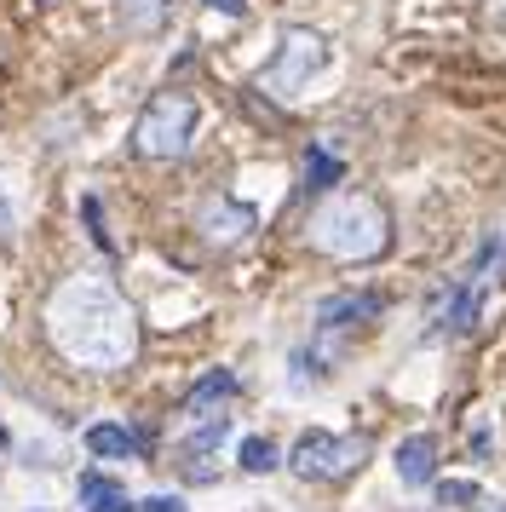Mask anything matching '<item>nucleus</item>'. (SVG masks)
Here are the masks:
<instances>
[{
	"instance_id": "obj_13",
	"label": "nucleus",
	"mask_w": 506,
	"mask_h": 512,
	"mask_svg": "<svg viewBox=\"0 0 506 512\" xmlns=\"http://www.w3.org/2000/svg\"><path fill=\"white\" fill-rule=\"evenodd\" d=\"M340 156H328V150H322V144H311V150H305V185L311 190H334L340 185Z\"/></svg>"
},
{
	"instance_id": "obj_15",
	"label": "nucleus",
	"mask_w": 506,
	"mask_h": 512,
	"mask_svg": "<svg viewBox=\"0 0 506 512\" xmlns=\"http://www.w3.org/2000/svg\"><path fill=\"white\" fill-rule=\"evenodd\" d=\"M236 461H242V472H271L276 466V443L271 438H242Z\"/></svg>"
},
{
	"instance_id": "obj_8",
	"label": "nucleus",
	"mask_w": 506,
	"mask_h": 512,
	"mask_svg": "<svg viewBox=\"0 0 506 512\" xmlns=\"http://www.w3.org/2000/svg\"><path fill=\"white\" fill-rule=\"evenodd\" d=\"M380 317V294H334V300L317 305V323L322 328H357Z\"/></svg>"
},
{
	"instance_id": "obj_11",
	"label": "nucleus",
	"mask_w": 506,
	"mask_h": 512,
	"mask_svg": "<svg viewBox=\"0 0 506 512\" xmlns=\"http://www.w3.org/2000/svg\"><path fill=\"white\" fill-rule=\"evenodd\" d=\"M225 432H230V420H225V415H202V426H196V432L184 438V461H190V466L207 461V455H213V449L225 443Z\"/></svg>"
},
{
	"instance_id": "obj_18",
	"label": "nucleus",
	"mask_w": 506,
	"mask_h": 512,
	"mask_svg": "<svg viewBox=\"0 0 506 512\" xmlns=\"http://www.w3.org/2000/svg\"><path fill=\"white\" fill-rule=\"evenodd\" d=\"M443 495V507H466V501H478V484H437Z\"/></svg>"
},
{
	"instance_id": "obj_14",
	"label": "nucleus",
	"mask_w": 506,
	"mask_h": 512,
	"mask_svg": "<svg viewBox=\"0 0 506 512\" xmlns=\"http://www.w3.org/2000/svg\"><path fill=\"white\" fill-rule=\"evenodd\" d=\"M472 323H478V282H466L455 300H449V334H466Z\"/></svg>"
},
{
	"instance_id": "obj_12",
	"label": "nucleus",
	"mask_w": 506,
	"mask_h": 512,
	"mask_svg": "<svg viewBox=\"0 0 506 512\" xmlns=\"http://www.w3.org/2000/svg\"><path fill=\"white\" fill-rule=\"evenodd\" d=\"M225 397H236V374L213 369L207 380H196V392H190V415H207V409H213V403H225Z\"/></svg>"
},
{
	"instance_id": "obj_3",
	"label": "nucleus",
	"mask_w": 506,
	"mask_h": 512,
	"mask_svg": "<svg viewBox=\"0 0 506 512\" xmlns=\"http://www.w3.org/2000/svg\"><path fill=\"white\" fill-rule=\"evenodd\" d=\"M196 127H202V110H196V98L184 93H161L144 104V116L133 127V150L144 162H179L184 150L196 144Z\"/></svg>"
},
{
	"instance_id": "obj_9",
	"label": "nucleus",
	"mask_w": 506,
	"mask_h": 512,
	"mask_svg": "<svg viewBox=\"0 0 506 512\" xmlns=\"http://www.w3.org/2000/svg\"><path fill=\"white\" fill-rule=\"evenodd\" d=\"M87 449L98 455V461H127V455L138 449V438L127 432V426L104 420V426H87Z\"/></svg>"
},
{
	"instance_id": "obj_7",
	"label": "nucleus",
	"mask_w": 506,
	"mask_h": 512,
	"mask_svg": "<svg viewBox=\"0 0 506 512\" xmlns=\"http://www.w3.org/2000/svg\"><path fill=\"white\" fill-rule=\"evenodd\" d=\"M397 478H403L409 489H420V484L437 478V438L432 432H414V438L397 443Z\"/></svg>"
},
{
	"instance_id": "obj_22",
	"label": "nucleus",
	"mask_w": 506,
	"mask_h": 512,
	"mask_svg": "<svg viewBox=\"0 0 506 512\" xmlns=\"http://www.w3.org/2000/svg\"><path fill=\"white\" fill-rule=\"evenodd\" d=\"M478 512H506V501H483L478 495Z\"/></svg>"
},
{
	"instance_id": "obj_4",
	"label": "nucleus",
	"mask_w": 506,
	"mask_h": 512,
	"mask_svg": "<svg viewBox=\"0 0 506 512\" xmlns=\"http://www.w3.org/2000/svg\"><path fill=\"white\" fill-rule=\"evenodd\" d=\"M322 64H328V41L317 29H282L271 64L259 70V87L271 98H299L311 87V75H322Z\"/></svg>"
},
{
	"instance_id": "obj_21",
	"label": "nucleus",
	"mask_w": 506,
	"mask_h": 512,
	"mask_svg": "<svg viewBox=\"0 0 506 512\" xmlns=\"http://www.w3.org/2000/svg\"><path fill=\"white\" fill-rule=\"evenodd\" d=\"M0 236H12V202H6V190H0Z\"/></svg>"
},
{
	"instance_id": "obj_2",
	"label": "nucleus",
	"mask_w": 506,
	"mask_h": 512,
	"mask_svg": "<svg viewBox=\"0 0 506 512\" xmlns=\"http://www.w3.org/2000/svg\"><path fill=\"white\" fill-rule=\"evenodd\" d=\"M311 248L340 265H368L391 248V213L368 196V190H334L317 213H311Z\"/></svg>"
},
{
	"instance_id": "obj_20",
	"label": "nucleus",
	"mask_w": 506,
	"mask_h": 512,
	"mask_svg": "<svg viewBox=\"0 0 506 512\" xmlns=\"http://www.w3.org/2000/svg\"><path fill=\"white\" fill-rule=\"evenodd\" d=\"M144 512H184L179 495H156V501H144Z\"/></svg>"
},
{
	"instance_id": "obj_16",
	"label": "nucleus",
	"mask_w": 506,
	"mask_h": 512,
	"mask_svg": "<svg viewBox=\"0 0 506 512\" xmlns=\"http://www.w3.org/2000/svg\"><path fill=\"white\" fill-rule=\"evenodd\" d=\"M81 489H87L92 512H127V495H121L110 478H81Z\"/></svg>"
},
{
	"instance_id": "obj_6",
	"label": "nucleus",
	"mask_w": 506,
	"mask_h": 512,
	"mask_svg": "<svg viewBox=\"0 0 506 512\" xmlns=\"http://www.w3.org/2000/svg\"><path fill=\"white\" fill-rule=\"evenodd\" d=\"M253 225H259V213H253L248 202H236V196H213V202H202V213H196V231H202L207 242H219V248L248 242Z\"/></svg>"
},
{
	"instance_id": "obj_17",
	"label": "nucleus",
	"mask_w": 506,
	"mask_h": 512,
	"mask_svg": "<svg viewBox=\"0 0 506 512\" xmlns=\"http://www.w3.org/2000/svg\"><path fill=\"white\" fill-rule=\"evenodd\" d=\"M81 219H87V236L110 254V231H104V213H98V196H81Z\"/></svg>"
},
{
	"instance_id": "obj_10",
	"label": "nucleus",
	"mask_w": 506,
	"mask_h": 512,
	"mask_svg": "<svg viewBox=\"0 0 506 512\" xmlns=\"http://www.w3.org/2000/svg\"><path fill=\"white\" fill-rule=\"evenodd\" d=\"M167 18H173V0H121V24L133 35H156Z\"/></svg>"
},
{
	"instance_id": "obj_5",
	"label": "nucleus",
	"mask_w": 506,
	"mask_h": 512,
	"mask_svg": "<svg viewBox=\"0 0 506 512\" xmlns=\"http://www.w3.org/2000/svg\"><path fill=\"white\" fill-rule=\"evenodd\" d=\"M363 461H368V438H334V432H305L288 449V466H294L299 478H311V484L351 478Z\"/></svg>"
},
{
	"instance_id": "obj_19",
	"label": "nucleus",
	"mask_w": 506,
	"mask_h": 512,
	"mask_svg": "<svg viewBox=\"0 0 506 512\" xmlns=\"http://www.w3.org/2000/svg\"><path fill=\"white\" fill-rule=\"evenodd\" d=\"M213 12H225V18H248V0H207Z\"/></svg>"
},
{
	"instance_id": "obj_1",
	"label": "nucleus",
	"mask_w": 506,
	"mask_h": 512,
	"mask_svg": "<svg viewBox=\"0 0 506 512\" xmlns=\"http://www.w3.org/2000/svg\"><path fill=\"white\" fill-rule=\"evenodd\" d=\"M46 340L64 363L87 374H115L138 357V311L115 288V277L75 271L46 300Z\"/></svg>"
}]
</instances>
